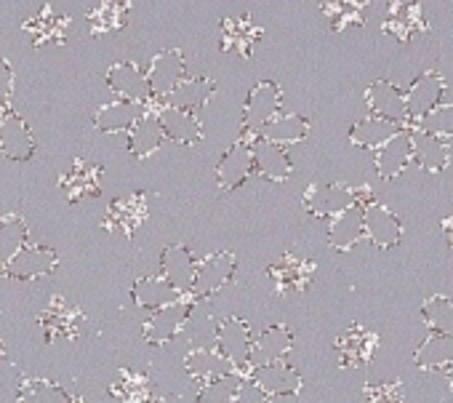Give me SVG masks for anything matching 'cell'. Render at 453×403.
<instances>
[{
  "label": "cell",
  "instance_id": "f546056e",
  "mask_svg": "<svg viewBox=\"0 0 453 403\" xmlns=\"http://www.w3.org/2000/svg\"><path fill=\"white\" fill-rule=\"evenodd\" d=\"M128 14H131V4H126V0H102V4H96V6L86 14L88 33H91L94 38L118 33V30L126 27Z\"/></svg>",
  "mask_w": 453,
  "mask_h": 403
},
{
  "label": "cell",
  "instance_id": "816d5d0a",
  "mask_svg": "<svg viewBox=\"0 0 453 403\" xmlns=\"http://www.w3.org/2000/svg\"><path fill=\"white\" fill-rule=\"evenodd\" d=\"M4 355H6V345H4V342H0V358H4Z\"/></svg>",
  "mask_w": 453,
  "mask_h": 403
},
{
  "label": "cell",
  "instance_id": "d590c367",
  "mask_svg": "<svg viewBox=\"0 0 453 403\" xmlns=\"http://www.w3.org/2000/svg\"><path fill=\"white\" fill-rule=\"evenodd\" d=\"M163 128L157 120V112H144L128 131V152L134 158H147L152 155L160 144H163Z\"/></svg>",
  "mask_w": 453,
  "mask_h": 403
},
{
  "label": "cell",
  "instance_id": "c3c4849f",
  "mask_svg": "<svg viewBox=\"0 0 453 403\" xmlns=\"http://www.w3.org/2000/svg\"><path fill=\"white\" fill-rule=\"evenodd\" d=\"M233 403H270V398L254 384V382H243L241 384V390H238V395H235V400Z\"/></svg>",
  "mask_w": 453,
  "mask_h": 403
},
{
  "label": "cell",
  "instance_id": "b9f144b4",
  "mask_svg": "<svg viewBox=\"0 0 453 403\" xmlns=\"http://www.w3.org/2000/svg\"><path fill=\"white\" fill-rule=\"evenodd\" d=\"M421 318L432 329V334L453 337V299L445 294H434L421 305Z\"/></svg>",
  "mask_w": 453,
  "mask_h": 403
},
{
  "label": "cell",
  "instance_id": "277c9868",
  "mask_svg": "<svg viewBox=\"0 0 453 403\" xmlns=\"http://www.w3.org/2000/svg\"><path fill=\"white\" fill-rule=\"evenodd\" d=\"M283 107V89L275 81H259L243 105V131L257 136Z\"/></svg>",
  "mask_w": 453,
  "mask_h": 403
},
{
  "label": "cell",
  "instance_id": "60d3db41",
  "mask_svg": "<svg viewBox=\"0 0 453 403\" xmlns=\"http://www.w3.org/2000/svg\"><path fill=\"white\" fill-rule=\"evenodd\" d=\"M19 403H73V398L57 382L30 376L19 382Z\"/></svg>",
  "mask_w": 453,
  "mask_h": 403
},
{
  "label": "cell",
  "instance_id": "1f68e13d",
  "mask_svg": "<svg viewBox=\"0 0 453 403\" xmlns=\"http://www.w3.org/2000/svg\"><path fill=\"white\" fill-rule=\"evenodd\" d=\"M310 134V120L299 112H280L275 115L257 136L265 139V142H273L278 147H286V144H296L302 139H307Z\"/></svg>",
  "mask_w": 453,
  "mask_h": 403
},
{
  "label": "cell",
  "instance_id": "836d02e7",
  "mask_svg": "<svg viewBox=\"0 0 453 403\" xmlns=\"http://www.w3.org/2000/svg\"><path fill=\"white\" fill-rule=\"evenodd\" d=\"M213 91H216L213 81H208V78H203V75H197V78H184V81L171 91V97H168L163 105L195 115V110H203V107L208 105V99L213 97Z\"/></svg>",
  "mask_w": 453,
  "mask_h": 403
},
{
  "label": "cell",
  "instance_id": "8fae6325",
  "mask_svg": "<svg viewBox=\"0 0 453 403\" xmlns=\"http://www.w3.org/2000/svg\"><path fill=\"white\" fill-rule=\"evenodd\" d=\"M107 86L112 89V94L120 102H131V105H142V107H147L152 102L147 75L134 62H118V65H112L107 70Z\"/></svg>",
  "mask_w": 453,
  "mask_h": 403
},
{
  "label": "cell",
  "instance_id": "d6a6232c",
  "mask_svg": "<svg viewBox=\"0 0 453 403\" xmlns=\"http://www.w3.org/2000/svg\"><path fill=\"white\" fill-rule=\"evenodd\" d=\"M25 33L33 38L35 46H46V43H62L67 38L70 30V17L57 14L54 9H41L38 14H33L25 25Z\"/></svg>",
  "mask_w": 453,
  "mask_h": 403
},
{
  "label": "cell",
  "instance_id": "ac0fdd59",
  "mask_svg": "<svg viewBox=\"0 0 453 403\" xmlns=\"http://www.w3.org/2000/svg\"><path fill=\"white\" fill-rule=\"evenodd\" d=\"M195 267H197V262L184 244H171L160 254V278L179 294H189Z\"/></svg>",
  "mask_w": 453,
  "mask_h": 403
},
{
  "label": "cell",
  "instance_id": "cb8c5ba5",
  "mask_svg": "<svg viewBox=\"0 0 453 403\" xmlns=\"http://www.w3.org/2000/svg\"><path fill=\"white\" fill-rule=\"evenodd\" d=\"M262 41V27L251 19V14H241L238 19L221 22V49L238 51L241 57H251L254 46Z\"/></svg>",
  "mask_w": 453,
  "mask_h": 403
},
{
  "label": "cell",
  "instance_id": "f907efd6",
  "mask_svg": "<svg viewBox=\"0 0 453 403\" xmlns=\"http://www.w3.org/2000/svg\"><path fill=\"white\" fill-rule=\"evenodd\" d=\"M445 376H448V384H450V390H453V363L445 368Z\"/></svg>",
  "mask_w": 453,
  "mask_h": 403
},
{
  "label": "cell",
  "instance_id": "ba28073f",
  "mask_svg": "<svg viewBox=\"0 0 453 403\" xmlns=\"http://www.w3.org/2000/svg\"><path fill=\"white\" fill-rule=\"evenodd\" d=\"M35 136L27 126V120L22 115H17L14 110H0V150L9 160L25 163L35 155Z\"/></svg>",
  "mask_w": 453,
  "mask_h": 403
},
{
  "label": "cell",
  "instance_id": "d4e9b609",
  "mask_svg": "<svg viewBox=\"0 0 453 403\" xmlns=\"http://www.w3.org/2000/svg\"><path fill=\"white\" fill-rule=\"evenodd\" d=\"M363 238H365V230H363V204L349 206L347 212L334 217L331 225H328V246L342 252V254L352 252Z\"/></svg>",
  "mask_w": 453,
  "mask_h": 403
},
{
  "label": "cell",
  "instance_id": "74e56055",
  "mask_svg": "<svg viewBox=\"0 0 453 403\" xmlns=\"http://www.w3.org/2000/svg\"><path fill=\"white\" fill-rule=\"evenodd\" d=\"M397 131H403V128H397V126H392V123H387V120H379V118H373V115H365V118H360V120H355L352 123V128H349V142L355 144V147H363V150H379V147H384Z\"/></svg>",
  "mask_w": 453,
  "mask_h": 403
},
{
  "label": "cell",
  "instance_id": "7402d4cb",
  "mask_svg": "<svg viewBox=\"0 0 453 403\" xmlns=\"http://www.w3.org/2000/svg\"><path fill=\"white\" fill-rule=\"evenodd\" d=\"M373 163H376V174L381 179H395L400 176L411 163H413V147H411V131L403 128L397 131L384 147H379L373 152Z\"/></svg>",
  "mask_w": 453,
  "mask_h": 403
},
{
  "label": "cell",
  "instance_id": "7c38bea8",
  "mask_svg": "<svg viewBox=\"0 0 453 403\" xmlns=\"http://www.w3.org/2000/svg\"><path fill=\"white\" fill-rule=\"evenodd\" d=\"M189 315H192V299L189 297H181L176 305H168V307L152 313L144 321V329H142L144 331V339L150 345H165V342H171L184 329V323L189 321Z\"/></svg>",
  "mask_w": 453,
  "mask_h": 403
},
{
  "label": "cell",
  "instance_id": "9c48e42d",
  "mask_svg": "<svg viewBox=\"0 0 453 403\" xmlns=\"http://www.w3.org/2000/svg\"><path fill=\"white\" fill-rule=\"evenodd\" d=\"M363 230H365V238L381 252L395 249L403 241L400 217L392 209L376 204V200H371V204L363 206Z\"/></svg>",
  "mask_w": 453,
  "mask_h": 403
},
{
  "label": "cell",
  "instance_id": "8d00e7d4",
  "mask_svg": "<svg viewBox=\"0 0 453 403\" xmlns=\"http://www.w3.org/2000/svg\"><path fill=\"white\" fill-rule=\"evenodd\" d=\"M413 363L421 371H445L453 363V337L429 334L413 353Z\"/></svg>",
  "mask_w": 453,
  "mask_h": 403
},
{
  "label": "cell",
  "instance_id": "2e32d148",
  "mask_svg": "<svg viewBox=\"0 0 453 403\" xmlns=\"http://www.w3.org/2000/svg\"><path fill=\"white\" fill-rule=\"evenodd\" d=\"M147 212H150V206H147V195L144 192L115 198L112 204H110V209H107L104 228L131 238L136 233V228L147 220Z\"/></svg>",
  "mask_w": 453,
  "mask_h": 403
},
{
  "label": "cell",
  "instance_id": "681fc988",
  "mask_svg": "<svg viewBox=\"0 0 453 403\" xmlns=\"http://www.w3.org/2000/svg\"><path fill=\"white\" fill-rule=\"evenodd\" d=\"M440 230H442V236H445V241H448V246L453 249V212L440 222Z\"/></svg>",
  "mask_w": 453,
  "mask_h": 403
},
{
  "label": "cell",
  "instance_id": "83f0119b",
  "mask_svg": "<svg viewBox=\"0 0 453 403\" xmlns=\"http://www.w3.org/2000/svg\"><path fill=\"white\" fill-rule=\"evenodd\" d=\"M131 299H134L136 307L150 310V313H157V310H163V307H168V305H176V302L181 299V294L173 291L160 275H157V278H155V275H144V278L134 281V286H131Z\"/></svg>",
  "mask_w": 453,
  "mask_h": 403
},
{
  "label": "cell",
  "instance_id": "ffe728a7",
  "mask_svg": "<svg viewBox=\"0 0 453 403\" xmlns=\"http://www.w3.org/2000/svg\"><path fill=\"white\" fill-rule=\"evenodd\" d=\"M379 347V337L365 329V326H349L347 331L339 334L336 339V353H339V363L344 368H357V366H365L373 353Z\"/></svg>",
  "mask_w": 453,
  "mask_h": 403
},
{
  "label": "cell",
  "instance_id": "7a4b0ae2",
  "mask_svg": "<svg viewBox=\"0 0 453 403\" xmlns=\"http://www.w3.org/2000/svg\"><path fill=\"white\" fill-rule=\"evenodd\" d=\"M235 270H238V257L233 252L208 254L195 267V278H192V286H189V297L192 299H208V297L219 294L226 283L233 281Z\"/></svg>",
  "mask_w": 453,
  "mask_h": 403
},
{
  "label": "cell",
  "instance_id": "ab89813d",
  "mask_svg": "<svg viewBox=\"0 0 453 403\" xmlns=\"http://www.w3.org/2000/svg\"><path fill=\"white\" fill-rule=\"evenodd\" d=\"M30 228L19 214H6L0 220V265L14 260L27 246Z\"/></svg>",
  "mask_w": 453,
  "mask_h": 403
},
{
  "label": "cell",
  "instance_id": "7bdbcfd3",
  "mask_svg": "<svg viewBox=\"0 0 453 403\" xmlns=\"http://www.w3.org/2000/svg\"><path fill=\"white\" fill-rule=\"evenodd\" d=\"M246 379H249L246 374L235 371V374L219 376L213 382H205L197 392V403H233Z\"/></svg>",
  "mask_w": 453,
  "mask_h": 403
},
{
  "label": "cell",
  "instance_id": "44dd1931",
  "mask_svg": "<svg viewBox=\"0 0 453 403\" xmlns=\"http://www.w3.org/2000/svg\"><path fill=\"white\" fill-rule=\"evenodd\" d=\"M249 382H254L267 398H273V395H296L302 390V374L286 360L251 368Z\"/></svg>",
  "mask_w": 453,
  "mask_h": 403
},
{
  "label": "cell",
  "instance_id": "f6af8a7d",
  "mask_svg": "<svg viewBox=\"0 0 453 403\" xmlns=\"http://www.w3.org/2000/svg\"><path fill=\"white\" fill-rule=\"evenodd\" d=\"M320 9L328 17L334 30H344V27H352V25L360 27L363 25V6H357V4H347V0H342V4H323Z\"/></svg>",
  "mask_w": 453,
  "mask_h": 403
},
{
  "label": "cell",
  "instance_id": "5b68a950",
  "mask_svg": "<svg viewBox=\"0 0 453 403\" xmlns=\"http://www.w3.org/2000/svg\"><path fill=\"white\" fill-rule=\"evenodd\" d=\"M365 105L373 118L387 120L397 128H411V118L405 110V91L400 86H395L392 81H387V78L373 81L365 89Z\"/></svg>",
  "mask_w": 453,
  "mask_h": 403
},
{
  "label": "cell",
  "instance_id": "5bb4252c",
  "mask_svg": "<svg viewBox=\"0 0 453 403\" xmlns=\"http://www.w3.org/2000/svg\"><path fill=\"white\" fill-rule=\"evenodd\" d=\"M442 91H445V78L434 70H426L418 78H413V83L405 89V110H408L411 123L432 112L440 105Z\"/></svg>",
  "mask_w": 453,
  "mask_h": 403
},
{
  "label": "cell",
  "instance_id": "4316f807",
  "mask_svg": "<svg viewBox=\"0 0 453 403\" xmlns=\"http://www.w3.org/2000/svg\"><path fill=\"white\" fill-rule=\"evenodd\" d=\"M411 147H413V163L429 174H440L450 163V144L445 139L411 131Z\"/></svg>",
  "mask_w": 453,
  "mask_h": 403
},
{
  "label": "cell",
  "instance_id": "e575fe53",
  "mask_svg": "<svg viewBox=\"0 0 453 403\" xmlns=\"http://www.w3.org/2000/svg\"><path fill=\"white\" fill-rule=\"evenodd\" d=\"M184 368L192 379L197 382H213L219 376H226V374H235V368L226 363L213 347H195L192 353H187L184 358Z\"/></svg>",
  "mask_w": 453,
  "mask_h": 403
},
{
  "label": "cell",
  "instance_id": "f5cc1de1",
  "mask_svg": "<svg viewBox=\"0 0 453 403\" xmlns=\"http://www.w3.org/2000/svg\"><path fill=\"white\" fill-rule=\"evenodd\" d=\"M75 403H81V400H75Z\"/></svg>",
  "mask_w": 453,
  "mask_h": 403
},
{
  "label": "cell",
  "instance_id": "8992f818",
  "mask_svg": "<svg viewBox=\"0 0 453 403\" xmlns=\"http://www.w3.org/2000/svg\"><path fill=\"white\" fill-rule=\"evenodd\" d=\"M150 83L152 99H168L171 91L187 78V62L179 49H163L160 54L152 57L150 70L144 73Z\"/></svg>",
  "mask_w": 453,
  "mask_h": 403
},
{
  "label": "cell",
  "instance_id": "4dcf8cb0",
  "mask_svg": "<svg viewBox=\"0 0 453 403\" xmlns=\"http://www.w3.org/2000/svg\"><path fill=\"white\" fill-rule=\"evenodd\" d=\"M424 30H426V25L421 19V6L418 4H392L389 6L387 22H384L387 35H392V38H397L403 43H411Z\"/></svg>",
  "mask_w": 453,
  "mask_h": 403
},
{
  "label": "cell",
  "instance_id": "3957f363",
  "mask_svg": "<svg viewBox=\"0 0 453 403\" xmlns=\"http://www.w3.org/2000/svg\"><path fill=\"white\" fill-rule=\"evenodd\" d=\"M355 204H360L355 187L342 184V182H328V184L315 182V184H310L304 190V198H302L304 212L312 214V217H320V220L323 217L334 220V217H339L342 212H347Z\"/></svg>",
  "mask_w": 453,
  "mask_h": 403
},
{
  "label": "cell",
  "instance_id": "e0dca14e",
  "mask_svg": "<svg viewBox=\"0 0 453 403\" xmlns=\"http://www.w3.org/2000/svg\"><path fill=\"white\" fill-rule=\"evenodd\" d=\"M294 347V334L283 323L267 326L254 342H251V355H249V368L280 363Z\"/></svg>",
  "mask_w": 453,
  "mask_h": 403
},
{
  "label": "cell",
  "instance_id": "f1b7e54d",
  "mask_svg": "<svg viewBox=\"0 0 453 403\" xmlns=\"http://www.w3.org/2000/svg\"><path fill=\"white\" fill-rule=\"evenodd\" d=\"M147 112V107L142 105H131V102H104L96 107L94 112V126L104 134H118V131H131V126Z\"/></svg>",
  "mask_w": 453,
  "mask_h": 403
},
{
  "label": "cell",
  "instance_id": "bcb514c9",
  "mask_svg": "<svg viewBox=\"0 0 453 403\" xmlns=\"http://www.w3.org/2000/svg\"><path fill=\"white\" fill-rule=\"evenodd\" d=\"M363 403H403V384L400 382H379L368 384Z\"/></svg>",
  "mask_w": 453,
  "mask_h": 403
},
{
  "label": "cell",
  "instance_id": "6da1fadb",
  "mask_svg": "<svg viewBox=\"0 0 453 403\" xmlns=\"http://www.w3.org/2000/svg\"><path fill=\"white\" fill-rule=\"evenodd\" d=\"M213 342H216V353L230 363L235 371L241 374H249V355H251V326L238 318V315H230L224 318L219 326H216V334H213Z\"/></svg>",
  "mask_w": 453,
  "mask_h": 403
},
{
  "label": "cell",
  "instance_id": "d6986e66",
  "mask_svg": "<svg viewBox=\"0 0 453 403\" xmlns=\"http://www.w3.org/2000/svg\"><path fill=\"white\" fill-rule=\"evenodd\" d=\"M59 187L70 204H78L83 198H99L102 192V166L78 158L70 171L62 174Z\"/></svg>",
  "mask_w": 453,
  "mask_h": 403
},
{
  "label": "cell",
  "instance_id": "603a6c76",
  "mask_svg": "<svg viewBox=\"0 0 453 403\" xmlns=\"http://www.w3.org/2000/svg\"><path fill=\"white\" fill-rule=\"evenodd\" d=\"M251 155H254V171L262 179L270 182H286L294 174V163L286 152V147H278L273 142H265L259 136H254L251 142Z\"/></svg>",
  "mask_w": 453,
  "mask_h": 403
},
{
  "label": "cell",
  "instance_id": "ee69618b",
  "mask_svg": "<svg viewBox=\"0 0 453 403\" xmlns=\"http://www.w3.org/2000/svg\"><path fill=\"white\" fill-rule=\"evenodd\" d=\"M408 131H421L437 139H450L453 136V105H437L432 112H426L424 118H418L416 123H411Z\"/></svg>",
  "mask_w": 453,
  "mask_h": 403
},
{
  "label": "cell",
  "instance_id": "30bf717a",
  "mask_svg": "<svg viewBox=\"0 0 453 403\" xmlns=\"http://www.w3.org/2000/svg\"><path fill=\"white\" fill-rule=\"evenodd\" d=\"M59 265V254L49 246H25L14 260H9L0 273L14 281H35L43 275H51Z\"/></svg>",
  "mask_w": 453,
  "mask_h": 403
},
{
  "label": "cell",
  "instance_id": "9a60e30c",
  "mask_svg": "<svg viewBox=\"0 0 453 403\" xmlns=\"http://www.w3.org/2000/svg\"><path fill=\"white\" fill-rule=\"evenodd\" d=\"M267 275L275 281V289H278L280 294H299V291H304V289L312 283V278H315V265H312L310 260H304V257L283 254V257H278V260L270 265Z\"/></svg>",
  "mask_w": 453,
  "mask_h": 403
},
{
  "label": "cell",
  "instance_id": "52a82bcc",
  "mask_svg": "<svg viewBox=\"0 0 453 403\" xmlns=\"http://www.w3.org/2000/svg\"><path fill=\"white\" fill-rule=\"evenodd\" d=\"M251 134H243L235 144H230L216 163V182L221 190H238L254 174V155H251Z\"/></svg>",
  "mask_w": 453,
  "mask_h": 403
},
{
  "label": "cell",
  "instance_id": "484cf974",
  "mask_svg": "<svg viewBox=\"0 0 453 403\" xmlns=\"http://www.w3.org/2000/svg\"><path fill=\"white\" fill-rule=\"evenodd\" d=\"M157 120H160L163 136L176 142V144H195V142L203 139V126H200L197 115H192V112L160 105L157 107Z\"/></svg>",
  "mask_w": 453,
  "mask_h": 403
},
{
  "label": "cell",
  "instance_id": "f35d334b",
  "mask_svg": "<svg viewBox=\"0 0 453 403\" xmlns=\"http://www.w3.org/2000/svg\"><path fill=\"white\" fill-rule=\"evenodd\" d=\"M110 395L120 403H150L152 400V382L142 371L120 368L110 384Z\"/></svg>",
  "mask_w": 453,
  "mask_h": 403
},
{
  "label": "cell",
  "instance_id": "4fadbf2b",
  "mask_svg": "<svg viewBox=\"0 0 453 403\" xmlns=\"http://www.w3.org/2000/svg\"><path fill=\"white\" fill-rule=\"evenodd\" d=\"M83 313L78 307H73L67 299L54 297L49 302V307L41 313V326H43V337L46 342H57V339H75L83 329Z\"/></svg>",
  "mask_w": 453,
  "mask_h": 403
},
{
  "label": "cell",
  "instance_id": "7dc6e473",
  "mask_svg": "<svg viewBox=\"0 0 453 403\" xmlns=\"http://www.w3.org/2000/svg\"><path fill=\"white\" fill-rule=\"evenodd\" d=\"M12 94H14V70H12L9 59L0 57V110H6Z\"/></svg>",
  "mask_w": 453,
  "mask_h": 403
}]
</instances>
